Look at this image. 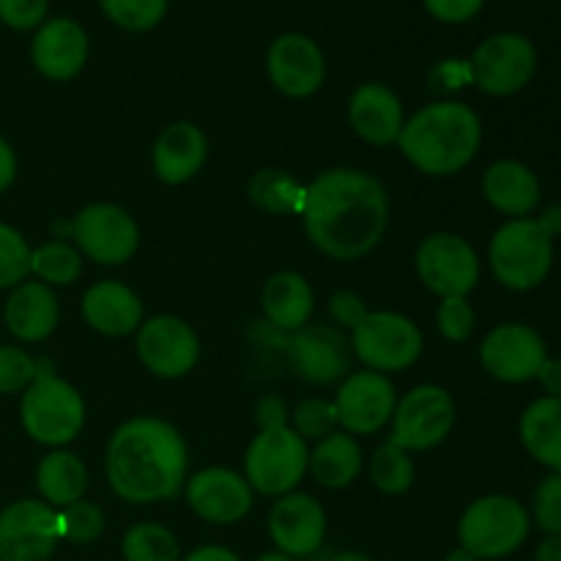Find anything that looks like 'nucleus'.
<instances>
[{"instance_id":"1","label":"nucleus","mask_w":561,"mask_h":561,"mask_svg":"<svg viewBox=\"0 0 561 561\" xmlns=\"http://www.w3.org/2000/svg\"><path fill=\"white\" fill-rule=\"evenodd\" d=\"M301 222L310 244L332 261H359L383 241L389 195L373 173L332 168L307 184Z\"/></svg>"},{"instance_id":"2","label":"nucleus","mask_w":561,"mask_h":561,"mask_svg":"<svg viewBox=\"0 0 561 561\" xmlns=\"http://www.w3.org/2000/svg\"><path fill=\"white\" fill-rule=\"evenodd\" d=\"M107 485L126 504L175 499L190 477V449L175 425L159 416H131L113 431L104 453Z\"/></svg>"},{"instance_id":"3","label":"nucleus","mask_w":561,"mask_h":561,"mask_svg":"<svg viewBox=\"0 0 561 561\" xmlns=\"http://www.w3.org/2000/svg\"><path fill=\"white\" fill-rule=\"evenodd\" d=\"M482 146L480 115L466 102L442 99L405 118L398 148L411 168L433 179H449L474 162Z\"/></svg>"},{"instance_id":"4","label":"nucleus","mask_w":561,"mask_h":561,"mask_svg":"<svg viewBox=\"0 0 561 561\" xmlns=\"http://www.w3.org/2000/svg\"><path fill=\"white\" fill-rule=\"evenodd\" d=\"M20 422L36 444L64 449L85 427V400L47 362H38L36 381L22 392Z\"/></svg>"},{"instance_id":"5","label":"nucleus","mask_w":561,"mask_h":561,"mask_svg":"<svg viewBox=\"0 0 561 561\" xmlns=\"http://www.w3.org/2000/svg\"><path fill=\"white\" fill-rule=\"evenodd\" d=\"M491 272L507 290H535L553 266V236L540 219H510L493 233L488 247Z\"/></svg>"},{"instance_id":"6","label":"nucleus","mask_w":561,"mask_h":561,"mask_svg":"<svg viewBox=\"0 0 561 561\" xmlns=\"http://www.w3.org/2000/svg\"><path fill=\"white\" fill-rule=\"evenodd\" d=\"M529 510L518 499L491 493L463 510L458 520V546L477 561H502L529 540Z\"/></svg>"},{"instance_id":"7","label":"nucleus","mask_w":561,"mask_h":561,"mask_svg":"<svg viewBox=\"0 0 561 561\" xmlns=\"http://www.w3.org/2000/svg\"><path fill=\"white\" fill-rule=\"evenodd\" d=\"M351 354L365 370L392 376L416 365L425 348L422 329L403 312L370 310L365 321L351 332Z\"/></svg>"},{"instance_id":"8","label":"nucleus","mask_w":561,"mask_h":561,"mask_svg":"<svg viewBox=\"0 0 561 561\" xmlns=\"http://www.w3.org/2000/svg\"><path fill=\"white\" fill-rule=\"evenodd\" d=\"M310 466V449L290 425L257 431L244 453V480L261 496H288L305 480Z\"/></svg>"},{"instance_id":"9","label":"nucleus","mask_w":561,"mask_h":561,"mask_svg":"<svg viewBox=\"0 0 561 561\" xmlns=\"http://www.w3.org/2000/svg\"><path fill=\"white\" fill-rule=\"evenodd\" d=\"M453 394L436 383H420L394 405L392 422H389V442L398 444L405 453H427L447 442L455 427Z\"/></svg>"},{"instance_id":"10","label":"nucleus","mask_w":561,"mask_h":561,"mask_svg":"<svg viewBox=\"0 0 561 561\" xmlns=\"http://www.w3.org/2000/svg\"><path fill=\"white\" fill-rule=\"evenodd\" d=\"M69 236L85 261L99 266H124L140 250V228L126 208L115 203H91L69 225Z\"/></svg>"},{"instance_id":"11","label":"nucleus","mask_w":561,"mask_h":561,"mask_svg":"<svg viewBox=\"0 0 561 561\" xmlns=\"http://www.w3.org/2000/svg\"><path fill=\"white\" fill-rule=\"evenodd\" d=\"M480 255L458 233L438 230L425 236L416 247V274L422 285L438 299L466 296L480 283Z\"/></svg>"},{"instance_id":"12","label":"nucleus","mask_w":561,"mask_h":561,"mask_svg":"<svg viewBox=\"0 0 561 561\" xmlns=\"http://www.w3.org/2000/svg\"><path fill=\"white\" fill-rule=\"evenodd\" d=\"M469 71L471 82L488 96H513L535 77L537 47L520 33H496L474 49Z\"/></svg>"},{"instance_id":"13","label":"nucleus","mask_w":561,"mask_h":561,"mask_svg":"<svg viewBox=\"0 0 561 561\" xmlns=\"http://www.w3.org/2000/svg\"><path fill=\"white\" fill-rule=\"evenodd\" d=\"M135 351L140 365L164 381L190 376L201 362V340L179 316H153L142 321L135 334Z\"/></svg>"},{"instance_id":"14","label":"nucleus","mask_w":561,"mask_h":561,"mask_svg":"<svg viewBox=\"0 0 561 561\" xmlns=\"http://www.w3.org/2000/svg\"><path fill=\"white\" fill-rule=\"evenodd\" d=\"M398 392L389 376L373 370H354L337 383L334 409L340 431L351 436H376L392 422Z\"/></svg>"},{"instance_id":"15","label":"nucleus","mask_w":561,"mask_h":561,"mask_svg":"<svg viewBox=\"0 0 561 561\" xmlns=\"http://www.w3.org/2000/svg\"><path fill=\"white\" fill-rule=\"evenodd\" d=\"M60 542L58 510L20 499L0 513V561H49Z\"/></svg>"},{"instance_id":"16","label":"nucleus","mask_w":561,"mask_h":561,"mask_svg":"<svg viewBox=\"0 0 561 561\" xmlns=\"http://www.w3.org/2000/svg\"><path fill=\"white\" fill-rule=\"evenodd\" d=\"M296 376L310 387H332L351 373V343L337 327L307 323L285 343Z\"/></svg>"},{"instance_id":"17","label":"nucleus","mask_w":561,"mask_h":561,"mask_svg":"<svg viewBox=\"0 0 561 561\" xmlns=\"http://www.w3.org/2000/svg\"><path fill=\"white\" fill-rule=\"evenodd\" d=\"M181 493H184L192 513L214 526L239 524L250 515L252 502H255V491L244 480V474L225 469V466L195 471L192 477H186V485Z\"/></svg>"},{"instance_id":"18","label":"nucleus","mask_w":561,"mask_h":561,"mask_svg":"<svg viewBox=\"0 0 561 561\" xmlns=\"http://www.w3.org/2000/svg\"><path fill=\"white\" fill-rule=\"evenodd\" d=\"M546 359V340L526 323H502L480 343L482 370L502 383L531 381Z\"/></svg>"},{"instance_id":"19","label":"nucleus","mask_w":561,"mask_h":561,"mask_svg":"<svg viewBox=\"0 0 561 561\" xmlns=\"http://www.w3.org/2000/svg\"><path fill=\"white\" fill-rule=\"evenodd\" d=\"M266 71L272 85L288 99L316 96L327 80V58L321 47L305 33H283L266 53Z\"/></svg>"},{"instance_id":"20","label":"nucleus","mask_w":561,"mask_h":561,"mask_svg":"<svg viewBox=\"0 0 561 561\" xmlns=\"http://www.w3.org/2000/svg\"><path fill=\"white\" fill-rule=\"evenodd\" d=\"M268 537L274 548L290 559H310L321 551L327 537L323 504L310 493L279 496L268 510Z\"/></svg>"},{"instance_id":"21","label":"nucleus","mask_w":561,"mask_h":561,"mask_svg":"<svg viewBox=\"0 0 561 561\" xmlns=\"http://www.w3.org/2000/svg\"><path fill=\"white\" fill-rule=\"evenodd\" d=\"M88 53L91 44L85 27L71 16H55L33 33L31 60L38 75L53 82L75 80L85 69Z\"/></svg>"},{"instance_id":"22","label":"nucleus","mask_w":561,"mask_h":561,"mask_svg":"<svg viewBox=\"0 0 561 561\" xmlns=\"http://www.w3.org/2000/svg\"><path fill=\"white\" fill-rule=\"evenodd\" d=\"M348 124L367 146H392L405 126L403 102L383 82H365L348 99Z\"/></svg>"},{"instance_id":"23","label":"nucleus","mask_w":561,"mask_h":561,"mask_svg":"<svg viewBox=\"0 0 561 561\" xmlns=\"http://www.w3.org/2000/svg\"><path fill=\"white\" fill-rule=\"evenodd\" d=\"M82 321L104 337H129L137 334V329L146 321V307H142L140 296L129 288V285L118 283V279H102L93 283L91 288L82 294Z\"/></svg>"},{"instance_id":"24","label":"nucleus","mask_w":561,"mask_h":561,"mask_svg":"<svg viewBox=\"0 0 561 561\" xmlns=\"http://www.w3.org/2000/svg\"><path fill=\"white\" fill-rule=\"evenodd\" d=\"M208 159V137L192 121L164 126L151 148V168L168 186H181L195 179Z\"/></svg>"},{"instance_id":"25","label":"nucleus","mask_w":561,"mask_h":561,"mask_svg":"<svg viewBox=\"0 0 561 561\" xmlns=\"http://www.w3.org/2000/svg\"><path fill=\"white\" fill-rule=\"evenodd\" d=\"M3 321L11 337L20 340V343H42L60 323L58 296L49 285L38 283V279H25L22 285L11 288L9 299H5Z\"/></svg>"},{"instance_id":"26","label":"nucleus","mask_w":561,"mask_h":561,"mask_svg":"<svg viewBox=\"0 0 561 561\" xmlns=\"http://www.w3.org/2000/svg\"><path fill=\"white\" fill-rule=\"evenodd\" d=\"M482 195L493 211L510 219H526L542 201V186L535 170L518 159H499L482 175Z\"/></svg>"},{"instance_id":"27","label":"nucleus","mask_w":561,"mask_h":561,"mask_svg":"<svg viewBox=\"0 0 561 561\" xmlns=\"http://www.w3.org/2000/svg\"><path fill=\"white\" fill-rule=\"evenodd\" d=\"M261 307L268 327L294 334L310 323L312 310H316V294L299 272H277L263 285Z\"/></svg>"},{"instance_id":"28","label":"nucleus","mask_w":561,"mask_h":561,"mask_svg":"<svg viewBox=\"0 0 561 561\" xmlns=\"http://www.w3.org/2000/svg\"><path fill=\"white\" fill-rule=\"evenodd\" d=\"M307 471L327 491H345L365 471V453H362L356 436H351L345 431H334L332 436L321 438L310 449V466H307Z\"/></svg>"},{"instance_id":"29","label":"nucleus","mask_w":561,"mask_h":561,"mask_svg":"<svg viewBox=\"0 0 561 561\" xmlns=\"http://www.w3.org/2000/svg\"><path fill=\"white\" fill-rule=\"evenodd\" d=\"M36 488L44 504L64 510L85 499L88 469L80 455L69 449H49L36 466Z\"/></svg>"},{"instance_id":"30","label":"nucleus","mask_w":561,"mask_h":561,"mask_svg":"<svg viewBox=\"0 0 561 561\" xmlns=\"http://www.w3.org/2000/svg\"><path fill=\"white\" fill-rule=\"evenodd\" d=\"M520 444L540 466L561 471V400L540 398L520 414Z\"/></svg>"},{"instance_id":"31","label":"nucleus","mask_w":561,"mask_h":561,"mask_svg":"<svg viewBox=\"0 0 561 561\" xmlns=\"http://www.w3.org/2000/svg\"><path fill=\"white\" fill-rule=\"evenodd\" d=\"M250 201L266 214H301L305 206V192L299 181L290 173L277 168H266L250 179Z\"/></svg>"},{"instance_id":"32","label":"nucleus","mask_w":561,"mask_h":561,"mask_svg":"<svg viewBox=\"0 0 561 561\" xmlns=\"http://www.w3.org/2000/svg\"><path fill=\"white\" fill-rule=\"evenodd\" d=\"M31 274L49 288H69L82 277V255L69 241H47L31 252Z\"/></svg>"},{"instance_id":"33","label":"nucleus","mask_w":561,"mask_h":561,"mask_svg":"<svg viewBox=\"0 0 561 561\" xmlns=\"http://www.w3.org/2000/svg\"><path fill=\"white\" fill-rule=\"evenodd\" d=\"M416 477V466L411 453L400 449L398 444L383 442L370 458V482L383 496H403L411 491Z\"/></svg>"},{"instance_id":"34","label":"nucleus","mask_w":561,"mask_h":561,"mask_svg":"<svg viewBox=\"0 0 561 561\" xmlns=\"http://www.w3.org/2000/svg\"><path fill=\"white\" fill-rule=\"evenodd\" d=\"M124 561H181V548L173 531L162 524H135L121 540Z\"/></svg>"},{"instance_id":"35","label":"nucleus","mask_w":561,"mask_h":561,"mask_svg":"<svg viewBox=\"0 0 561 561\" xmlns=\"http://www.w3.org/2000/svg\"><path fill=\"white\" fill-rule=\"evenodd\" d=\"M104 529H107V515L99 504L80 499V502L58 510L60 540H69L75 546H91L104 535Z\"/></svg>"},{"instance_id":"36","label":"nucleus","mask_w":561,"mask_h":561,"mask_svg":"<svg viewBox=\"0 0 561 561\" xmlns=\"http://www.w3.org/2000/svg\"><path fill=\"white\" fill-rule=\"evenodd\" d=\"M104 16L129 33L153 31L168 14V0H99Z\"/></svg>"},{"instance_id":"37","label":"nucleus","mask_w":561,"mask_h":561,"mask_svg":"<svg viewBox=\"0 0 561 561\" xmlns=\"http://www.w3.org/2000/svg\"><path fill=\"white\" fill-rule=\"evenodd\" d=\"M290 431L301 436L305 442H321V438L332 436L340 431V416L334 409V400L327 398H307L290 411L288 420Z\"/></svg>"},{"instance_id":"38","label":"nucleus","mask_w":561,"mask_h":561,"mask_svg":"<svg viewBox=\"0 0 561 561\" xmlns=\"http://www.w3.org/2000/svg\"><path fill=\"white\" fill-rule=\"evenodd\" d=\"M31 252L25 236L0 222V290H11L31 277Z\"/></svg>"},{"instance_id":"39","label":"nucleus","mask_w":561,"mask_h":561,"mask_svg":"<svg viewBox=\"0 0 561 561\" xmlns=\"http://www.w3.org/2000/svg\"><path fill=\"white\" fill-rule=\"evenodd\" d=\"M38 376V362L16 345H0V394H22Z\"/></svg>"},{"instance_id":"40","label":"nucleus","mask_w":561,"mask_h":561,"mask_svg":"<svg viewBox=\"0 0 561 561\" xmlns=\"http://www.w3.org/2000/svg\"><path fill=\"white\" fill-rule=\"evenodd\" d=\"M477 312L466 296L442 299L436 310V329L447 343H466L474 334Z\"/></svg>"},{"instance_id":"41","label":"nucleus","mask_w":561,"mask_h":561,"mask_svg":"<svg viewBox=\"0 0 561 561\" xmlns=\"http://www.w3.org/2000/svg\"><path fill=\"white\" fill-rule=\"evenodd\" d=\"M531 520L546 535H561V471H551L531 496Z\"/></svg>"},{"instance_id":"42","label":"nucleus","mask_w":561,"mask_h":561,"mask_svg":"<svg viewBox=\"0 0 561 561\" xmlns=\"http://www.w3.org/2000/svg\"><path fill=\"white\" fill-rule=\"evenodd\" d=\"M49 0H0V22L11 31H36L47 22Z\"/></svg>"},{"instance_id":"43","label":"nucleus","mask_w":561,"mask_h":561,"mask_svg":"<svg viewBox=\"0 0 561 561\" xmlns=\"http://www.w3.org/2000/svg\"><path fill=\"white\" fill-rule=\"evenodd\" d=\"M367 312L370 310H367L365 299H362L359 294H354V290H337V294L329 299V316H332V321L337 323V327L348 329V332H354V329L365 321Z\"/></svg>"},{"instance_id":"44","label":"nucleus","mask_w":561,"mask_h":561,"mask_svg":"<svg viewBox=\"0 0 561 561\" xmlns=\"http://www.w3.org/2000/svg\"><path fill=\"white\" fill-rule=\"evenodd\" d=\"M422 3L433 20L444 22V25H460L480 14L485 0H422Z\"/></svg>"},{"instance_id":"45","label":"nucleus","mask_w":561,"mask_h":561,"mask_svg":"<svg viewBox=\"0 0 561 561\" xmlns=\"http://www.w3.org/2000/svg\"><path fill=\"white\" fill-rule=\"evenodd\" d=\"M290 411L283 398L277 394H263L255 405V425L257 431H268V427H283L288 425Z\"/></svg>"},{"instance_id":"46","label":"nucleus","mask_w":561,"mask_h":561,"mask_svg":"<svg viewBox=\"0 0 561 561\" xmlns=\"http://www.w3.org/2000/svg\"><path fill=\"white\" fill-rule=\"evenodd\" d=\"M537 381H540V387L546 389V398L561 400V359L542 362L540 373H537Z\"/></svg>"},{"instance_id":"47","label":"nucleus","mask_w":561,"mask_h":561,"mask_svg":"<svg viewBox=\"0 0 561 561\" xmlns=\"http://www.w3.org/2000/svg\"><path fill=\"white\" fill-rule=\"evenodd\" d=\"M16 179V157H14V148L0 137V195L5 190H11Z\"/></svg>"},{"instance_id":"48","label":"nucleus","mask_w":561,"mask_h":561,"mask_svg":"<svg viewBox=\"0 0 561 561\" xmlns=\"http://www.w3.org/2000/svg\"><path fill=\"white\" fill-rule=\"evenodd\" d=\"M181 561H241V559L225 546H201L192 553H186Z\"/></svg>"},{"instance_id":"49","label":"nucleus","mask_w":561,"mask_h":561,"mask_svg":"<svg viewBox=\"0 0 561 561\" xmlns=\"http://www.w3.org/2000/svg\"><path fill=\"white\" fill-rule=\"evenodd\" d=\"M535 561H561V535H546V540L537 546Z\"/></svg>"},{"instance_id":"50","label":"nucleus","mask_w":561,"mask_h":561,"mask_svg":"<svg viewBox=\"0 0 561 561\" xmlns=\"http://www.w3.org/2000/svg\"><path fill=\"white\" fill-rule=\"evenodd\" d=\"M542 222V228L548 230V233L557 239L561 236V203H553V206H548L546 211H542V217H537Z\"/></svg>"},{"instance_id":"51","label":"nucleus","mask_w":561,"mask_h":561,"mask_svg":"<svg viewBox=\"0 0 561 561\" xmlns=\"http://www.w3.org/2000/svg\"><path fill=\"white\" fill-rule=\"evenodd\" d=\"M329 561H373V559L362 551H340V553H334Z\"/></svg>"},{"instance_id":"52","label":"nucleus","mask_w":561,"mask_h":561,"mask_svg":"<svg viewBox=\"0 0 561 561\" xmlns=\"http://www.w3.org/2000/svg\"><path fill=\"white\" fill-rule=\"evenodd\" d=\"M444 561H477V557H471L466 548L458 546V548H453V551L447 553V559H444Z\"/></svg>"},{"instance_id":"53","label":"nucleus","mask_w":561,"mask_h":561,"mask_svg":"<svg viewBox=\"0 0 561 561\" xmlns=\"http://www.w3.org/2000/svg\"><path fill=\"white\" fill-rule=\"evenodd\" d=\"M255 561H296V559L285 557V553H279V551H268V553H263V557H257Z\"/></svg>"}]
</instances>
